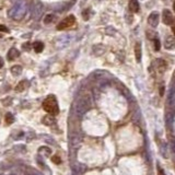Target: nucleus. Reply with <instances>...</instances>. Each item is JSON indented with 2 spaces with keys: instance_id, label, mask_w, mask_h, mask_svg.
Listing matches in <instances>:
<instances>
[{
  "instance_id": "nucleus-24",
  "label": "nucleus",
  "mask_w": 175,
  "mask_h": 175,
  "mask_svg": "<svg viewBox=\"0 0 175 175\" xmlns=\"http://www.w3.org/2000/svg\"><path fill=\"white\" fill-rule=\"evenodd\" d=\"M173 9H174V11H175V1H174V5H173Z\"/></svg>"
},
{
  "instance_id": "nucleus-3",
  "label": "nucleus",
  "mask_w": 175,
  "mask_h": 175,
  "mask_svg": "<svg viewBox=\"0 0 175 175\" xmlns=\"http://www.w3.org/2000/svg\"><path fill=\"white\" fill-rule=\"evenodd\" d=\"M44 12V5L42 2L39 1H35V2H33L32 5H31V13H32V16L33 19H39L42 16Z\"/></svg>"
},
{
  "instance_id": "nucleus-2",
  "label": "nucleus",
  "mask_w": 175,
  "mask_h": 175,
  "mask_svg": "<svg viewBox=\"0 0 175 175\" xmlns=\"http://www.w3.org/2000/svg\"><path fill=\"white\" fill-rule=\"evenodd\" d=\"M43 108L44 111H46L48 114L53 115H57L59 113V107H58L57 100H56V96L55 95H48L45 101L43 102Z\"/></svg>"
},
{
  "instance_id": "nucleus-4",
  "label": "nucleus",
  "mask_w": 175,
  "mask_h": 175,
  "mask_svg": "<svg viewBox=\"0 0 175 175\" xmlns=\"http://www.w3.org/2000/svg\"><path fill=\"white\" fill-rule=\"evenodd\" d=\"M74 21H76V19H74V15H68L66 19H63V21L60 22L59 24L57 25V29L58 30H65V29H68V27L72 26V25L74 24Z\"/></svg>"
},
{
  "instance_id": "nucleus-17",
  "label": "nucleus",
  "mask_w": 175,
  "mask_h": 175,
  "mask_svg": "<svg viewBox=\"0 0 175 175\" xmlns=\"http://www.w3.org/2000/svg\"><path fill=\"white\" fill-rule=\"evenodd\" d=\"M54 18H55L54 14H47V15L45 16V19H44V23H45V24H49V23L54 20Z\"/></svg>"
},
{
  "instance_id": "nucleus-8",
  "label": "nucleus",
  "mask_w": 175,
  "mask_h": 175,
  "mask_svg": "<svg viewBox=\"0 0 175 175\" xmlns=\"http://www.w3.org/2000/svg\"><path fill=\"white\" fill-rule=\"evenodd\" d=\"M141 44L139 42H137L136 45H135V56H136V59L138 63H140V60H141Z\"/></svg>"
},
{
  "instance_id": "nucleus-25",
  "label": "nucleus",
  "mask_w": 175,
  "mask_h": 175,
  "mask_svg": "<svg viewBox=\"0 0 175 175\" xmlns=\"http://www.w3.org/2000/svg\"><path fill=\"white\" fill-rule=\"evenodd\" d=\"M173 32H174V34H175V26L173 27Z\"/></svg>"
},
{
  "instance_id": "nucleus-15",
  "label": "nucleus",
  "mask_w": 175,
  "mask_h": 175,
  "mask_svg": "<svg viewBox=\"0 0 175 175\" xmlns=\"http://www.w3.org/2000/svg\"><path fill=\"white\" fill-rule=\"evenodd\" d=\"M13 122H14L13 115L11 114V113H8V114L5 115V124L7 125H11V124H13Z\"/></svg>"
},
{
  "instance_id": "nucleus-6",
  "label": "nucleus",
  "mask_w": 175,
  "mask_h": 175,
  "mask_svg": "<svg viewBox=\"0 0 175 175\" xmlns=\"http://www.w3.org/2000/svg\"><path fill=\"white\" fill-rule=\"evenodd\" d=\"M159 20H160V16H159L158 12H152L150 15L148 16V23L151 25V27H156V26H158Z\"/></svg>"
},
{
  "instance_id": "nucleus-21",
  "label": "nucleus",
  "mask_w": 175,
  "mask_h": 175,
  "mask_svg": "<svg viewBox=\"0 0 175 175\" xmlns=\"http://www.w3.org/2000/svg\"><path fill=\"white\" fill-rule=\"evenodd\" d=\"M0 32H5V33H7L8 32V29L5 26V25H0Z\"/></svg>"
},
{
  "instance_id": "nucleus-11",
  "label": "nucleus",
  "mask_w": 175,
  "mask_h": 175,
  "mask_svg": "<svg viewBox=\"0 0 175 175\" xmlns=\"http://www.w3.org/2000/svg\"><path fill=\"white\" fill-rule=\"evenodd\" d=\"M43 124L44 125H47V126H50V125H53V124L55 123V119H54V116L53 115H50V114H48V115H46L45 117L43 118Z\"/></svg>"
},
{
  "instance_id": "nucleus-19",
  "label": "nucleus",
  "mask_w": 175,
  "mask_h": 175,
  "mask_svg": "<svg viewBox=\"0 0 175 175\" xmlns=\"http://www.w3.org/2000/svg\"><path fill=\"white\" fill-rule=\"evenodd\" d=\"M52 161L54 162V163H56V164H60V163H61V159H60L58 156H54L52 158Z\"/></svg>"
},
{
  "instance_id": "nucleus-10",
  "label": "nucleus",
  "mask_w": 175,
  "mask_h": 175,
  "mask_svg": "<svg viewBox=\"0 0 175 175\" xmlns=\"http://www.w3.org/2000/svg\"><path fill=\"white\" fill-rule=\"evenodd\" d=\"M129 10L131 12H138L139 11V2L137 0H130L129 1Z\"/></svg>"
},
{
  "instance_id": "nucleus-18",
  "label": "nucleus",
  "mask_w": 175,
  "mask_h": 175,
  "mask_svg": "<svg viewBox=\"0 0 175 175\" xmlns=\"http://www.w3.org/2000/svg\"><path fill=\"white\" fill-rule=\"evenodd\" d=\"M153 42H154V49H156V52H158V50H160L161 45H160V41H159V38H154V39H153Z\"/></svg>"
},
{
  "instance_id": "nucleus-12",
  "label": "nucleus",
  "mask_w": 175,
  "mask_h": 175,
  "mask_svg": "<svg viewBox=\"0 0 175 175\" xmlns=\"http://www.w3.org/2000/svg\"><path fill=\"white\" fill-rule=\"evenodd\" d=\"M11 72L13 76H20L22 74V67L20 65H15L11 68Z\"/></svg>"
},
{
  "instance_id": "nucleus-5",
  "label": "nucleus",
  "mask_w": 175,
  "mask_h": 175,
  "mask_svg": "<svg viewBox=\"0 0 175 175\" xmlns=\"http://www.w3.org/2000/svg\"><path fill=\"white\" fill-rule=\"evenodd\" d=\"M162 20H163V23L166 25H171L174 22V18H173L172 12L167 9L163 10V13H162Z\"/></svg>"
},
{
  "instance_id": "nucleus-9",
  "label": "nucleus",
  "mask_w": 175,
  "mask_h": 175,
  "mask_svg": "<svg viewBox=\"0 0 175 175\" xmlns=\"http://www.w3.org/2000/svg\"><path fill=\"white\" fill-rule=\"evenodd\" d=\"M20 56V52L16 48H11L8 52V60H14Z\"/></svg>"
},
{
  "instance_id": "nucleus-14",
  "label": "nucleus",
  "mask_w": 175,
  "mask_h": 175,
  "mask_svg": "<svg viewBox=\"0 0 175 175\" xmlns=\"http://www.w3.org/2000/svg\"><path fill=\"white\" fill-rule=\"evenodd\" d=\"M33 47H34V50L36 53H42L44 49V44L42 42H35L33 44Z\"/></svg>"
},
{
  "instance_id": "nucleus-16",
  "label": "nucleus",
  "mask_w": 175,
  "mask_h": 175,
  "mask_svg": "<svg viewBox=\"0 0 175 175\" xmlns=\"http://www.w3.org/2000/svg\"><path fill=\"white\" fill-rule=\"evenodd\" d=\"M158 67H159V70L161 71H163L164 69H165V67H166V65H165V61H164V60H162V59H159L158 60Z\"/></svg>"
},
{
  "instance_id": "nucleus-1",
  "label": "nucleus",
  "mask_w": 175,
  "mask_h": 175,
  "mask_svg": "<svg viewBox=\"0 0 175 175\" xmlns=\"http://www.w3.org/2000/svg\"><path fill=\"white\" fill-rule=\"evenodd\" d=\"M27 5L25 1H19L13 5V7L9 10L8 15L13 20H21L26 13Z\"/></svg>"
},
{
  "instance_id": "nucleus-22",
  "label": "nucleus",
  "mask_w": 175,
  "mask_h": 175,
  "mask_svg": "<svg viewBox=\"0 0 175 175\" xmlns=\"http://www.w3.org/2000/svg\"><path fill=\"white\" fill-rule=\"evenodd\" d=\"M158 175H165V174H164V172H163V170L160 169V167L158 169Z\"/></svg>"
},
{
  "instance_id": "nucleus-23",
  "label": "nucleus",
  "mask_w": 175,
  "mask_h": 175,
  "mask_svg": "<svg viewBox=\"0 0 175 175\" xmlns=\"http://www.w3.org/2000/svg\"><path fill=\"white\" fill-rule=\"evenodd\" d=\"M2 67H3V59L0 57V69L2 68Z\"/></svg>"
},
{
  "instance_id": "nucleus-7",
  "label": "nucleus",
  "mask_w": 175,
  "mask_h": 175,
  "mask_svg": "<svg viewBox=\"0 0 175 175\" xmlns=\"http://www.w3.org/2000/svg\"><path fill=\"white\" fill-rule=\"evenodd\" d=\"M164 46L166 49H174L175 48V37L172 35H167L164 41Z\"/></svg>"
},
{
  "instance_id": "nucleus-20",
  "label": "nucleus",
  "mask_w": 175,
  "mask_h": 175,
  "mask_svg": "<svg viewBox=\"0 0 175 175\" xmlns=\"http://www.w3.org/2000/svg\"><path fill=\"white\" fill-rule=\"evenodd\" d=\"M89 14H90V10H89V9H85V10L83 11V13H82V15H83V19H84L85 21L89 19Z\"/></svg>"
},
{
  "instance_id": "nucleus-13",
  "label": "nucleus",
  "mask_w": 175,
  "mask_h": 175,
  "mask_svg": "<svg viewBox=\"0 0 175 175\" xmlns=\"http://www.w3.org/2000/svg\"><path fill=\"white\" fill-rule=\"evenodd\" d=\"M26 85H27V82L25 81V80H22V81L19 82V84L15 87V91H18V92H22V91L25 90Z\"/></svg>"
}]
</instances>
